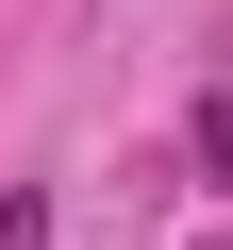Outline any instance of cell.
I'll return each mask as SVG.
<instances>
[{"label": "cell", "instance_id": "obj_1", "mask_svg": "<svg viewBox=\"0 0 233 250\" xmlns=\"http://www.w3.org/2000/svg\"><path fill=\"white\" fill-rule=\"evenodd\" d=\"M0 250H50V200L34 184H0Z\"/></svg>", "mask_w": 233, "mask_h": 250}]
</instances>
